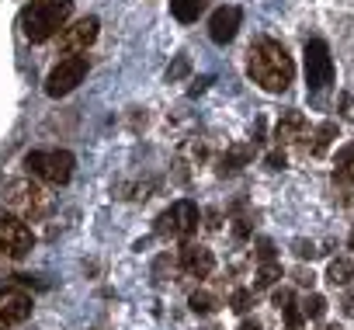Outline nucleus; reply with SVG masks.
I'll list each match as a JSON object with an SVG mask.
<instances>
[{"label":"nucleus","instance_id":"obj_1","mask_svg":"<svg viewBox=\"0 0 354 330\" xmlns=\"http://www.w3.org/2000/svg\"><path fill=\"white\" fill-rule=\"evenodd\" d=\"M247 56H250V59H247V73H250V80H254L257 87H264L268 94L288 91V84H292V77H295V63H292V56L285 53L281 42L261 39L257 46H250Z\"/></svg>","mask_w":354,"mask_h":330},{"label":"nucleus","instance_id":"obj_2","mask_svg":"<svg viewBox=\"0 0 354 330\" xmlns=\"http://www.w3.org/2000/svg\"><path fill=\"white\" fill-rule=\"evenodd\" d=\"M73 15V0H28L21 11V32L28 42H49L59 28H66Z\"/></svg>","mask_w":354,"mask_h":330},{"label":"nucleus","instance_id":"obj_3","mask_svg":"<svg viewBox=\"0 0 354 330\" xmlns=\"http://www.w3.org/2000/svg\"><path fill=\"white\" fill-rule=\"evenodd\" d=\"M25 167H28L32 178H39V181L53 185V188H63V185H70V178H73L77 160H73V153H66V149H32V153L25 156Z\"/></svg>","mask_w":354,"mask_h":330},{"label":"nucleus","instance_id":"obj_4","mask_svg":"<svg viewBox=\"0 0 354 330\" xmlns=\"http://www.w3.org/2000/svg\"><path fill=\"white\" fill-rule=\"evenodd\" d=\"M4 202H8L25 223H39V219H46V216L53 212V195H49L42 185H35L32 178L11 181L8 192H4Z\"/></svg>","mask_w":354,"mask_h":330},{"label":"nucleus","instance_id":"obj_5","mask_svg":"<svg viewBox=\"0 0 354 330\" xmlns=\"http://www.w3.org/2000/svg\"><path fill=\"white\" fill-rule=\"evenodd\" d=\"M35 247V233L32 226L18 216V212H8V209H0V257H25L32 254Z\"/></svg>","mask_w":354,"mask_h":330},{"label":"nucleus","instance_id":"obj_6","mask_svg":"<svg viewBox=\"0 0 354 330\" xmlns=\"http://www.w3.org/2000/svg\"><path fill=\"white\" fill-rule=\"evenodd\" d=\"M198 205L195 202H174L167 212H160L156 219V233L160 237H170V240H188L195 230H198Z\"/></svg>","mask_w":354,"mask_h":330},{"label":"nucleus","instance_id":"obj_7","mask_svg":"<svg viewBox=\"0 0 354 330\" xmlns=\"http://www.w3.org/2000/svg\"><path fill=\"white\" fill-rule=\"evenodd\" d=\"M84 77H87V56H66V59H59V63L49 70V77H46V94H49V98H63V94H70Z\"/></svg>","mask_w":354,"mask_h":330},{"label":"nucleus","instance_id":"obj_8","mask_svg":"<svg viewBox=\"0 0 354 330\" xmlns=\"http://www.w3.org/2000/svg\"><path fill=\"white\" fill-rule=\"evenodd\" d=\"M306 84H309V91H323L333 84V59H330V49L323 39L306 42Z\"/></svg>","mask_w":354,"mask_h":330},{"label":"nucleus","instance_id":"obj_9","mask_svg":"<svg viewBox=\"0 0 354 330\" xmlns=\"http://www.w3.org/2000/svg\"><path fill=\"white\" fill-rule=\"evenodd\" d=\"M97 28H101L97 18H80V21H73L70 28H63V35H59V49H63L66 56L87 53V46H94V39H97Z\"/></svg>","mask_w":354,"mask_h":330},{"label":"nucleus","instance_id":"obj_10","mask_svg":"<svg viewBox=\"0 0 354 330\" xmlns=\"http://www.w3.org/2000/svg\"><path fill=\"white\" fill-rule=\"evenodd\" d=\"M32 316V295L18 288H0V330L18 327Z\"/></svg>","mask_w":354,"mask_h":330},{"label":"nucleus","instance_id":"obj_11","mask_svg":"<svg viewBox=\"0 0 354 330\" xmlns=\"http://www.w3.org/2000/svg\"><path fill=\"white\" fill-rule=\"evenodd\" d=\"M240 21H243V11L240 8H219L209 21V39L216 46H230L240 32Z\"/></svg>","mask_w":354,"mask_h":330},{"label":"nucleus","instance_id":"obj_12","mask_svg":"<svg viewBox=\"0 0 354 330\" xmlns=\"http://www.w3.org/2000/svg\"><path fill=\"white\" fill-rule=\"evenodd\" d=\"M212 268H216V257H212L209 247H202V244H188V247L181 250V271H185L188 278H209Z\"/></svg>","mask_w":354,"mask_h":330},{"label":"nucleus","instance_id":"obj_13","mask_svg":"<svg viewBox=\"0 0 354 330\" xmlns=\"http://www.w3.org/2000/svg\"><path fill=\"white\" fill-rule=\"evenodd\" d=\"M306 132H309V122H306V115H302V111H285V115L278 118V125H274V139H278V146L302 143V139H306Z\"/></svg>","mask_w":354,"mask_h":330},{"label":"nucleus","instance_id":"obj_14","mask_svg":"<svg viewBox=\"0 0 354 330\" xmlns=\"http://www.w3.org/2000/svg\"><path fill=\"white\" fill-rule=\"evenodd\" d=\"M209 8V0H170V15L181 21V25H192L198 21V15Z\"/></svg>","mask_w":354,"mask_h":330},{"label":"nucleus","instance_id":"obj_15","mask_svg":"<svg viewBox=\"0 0 354 330\" xmlns=\"http://www.w3.org/2000/svg\"><path fill=\"white\" fill-rule=\"evenodd\" d=\"M250 156H254V149H250V146H233V149L219 160V174H236Z\"/></svg>","mask_w":354,"mask_h":330},{"label":"nucleus","instance_id":"obj_16","mask_svg":"<svg viewBox=\"0 0 354 330\" xmlns=\"http://www.w3.org/2000/svg\"><path fill=\"white\" fill-rule=\"evenodd\" d=\"M326 278H330L333 285H347V282L354 278V264H351L347 257H333L330 268H326Z\"/></svg>","mask_w":354,"mask_h":330},{"label":"nucleus","instance_id":"obj_17","mask_svg":"<svg viewBox=\"0 0 354 330\" xmlns=\"http://www.w3.org/2000/svg\"><path fill=\"white\" fill-rule=\"evenodd\" d=\"M281 278V264H274V261H264L261 268H257V278H254V292H264V288H271L274 282Z\"/></svg>","mask_w":354,"mask_h":330},{"label":"nucleus","instance_id":"obj_18","mask_svg":"<svg viewBox=\"0 0 354 330\" xmlns=\"http://www.w3.org/2000/svg\"><path fill=\"white\" fill-rule=\"evenodd\" d=\"M333 136H337V125H333V122H323V125L316 129V136H313L309 153H313V156H323V153H326V146L333 143Z\"/></svg>","mask_w":354,"mask_h":330},{"label":"nucleus","instance_id":"obj_19","mask_svg":"<svg viewBox=\"0 0 354 330\" xmlns=\"http://www.w3.org/2000/svg\"><path fill=\"white\" fill-rule=\"evenodd\" d=\"M192 309L195 313H216L219 309V295L216 292H209V288H198V292H192Z\"/></svg>","mask_w":354,"mask_h":330},{"label":"nucleus","instance_id":"obj_20","mask_svg":"<svg viewBox=\"0 0 354 330\" xmlns=\"http://www.w3.org/2000/svg\"><path fill=\"white\" fill-rule=\"evenodd\" d=\"M302 313H306L309 320H319V316H326V299L313 292V295H309V299L302 302Z\"/></svg>","mask_w":354,"mask_h":330},{"label":"nucleus","instance_id":"obj_21","mask_svg":"<svg viewBox=\"0 0 354 330\" xmlns=\"http://www.w3.org/2000/svg\"><path fill=\"white\" fill-rule=\"evenodd\" d=\"M230 309L247 313V309H250V292H247V288H236V292L230 295Z\"/></svg>","mask_w":354,"mask_h":330},{"label":"nucleus","instance_id":"obj_22","mask_svg":"<svg viewBox=\"0 0 354 330\" xmlns=\"http://www.w3.org/2000/svg\"><path fill=\"white\" fill-rule=\"evenodd\" d=\"M302 320H306V313H302V309H295V306L288 302V306H285V323H288V330H299V327H302Z\"/></svg>","mask_w":354,"mask_h":330},{"label":"nucleus","instance_id":"obj_23","mask_svg":"<svg viewBox=\"0 0 354 330\" xmlns=\"http://www.w3.org/2000/svg\"><path fill=\"white\" fill-rule=\"evenodd\" d=\"M257 257H261V261H274V247H271V240H257Z\"/></svg>","mask_w":354,"mask_h":330},{"label":"nucleus","instance_id":"obj_24","mask_svg":"<svg viewBox=\"0 0 354 330\" xmlns=\"http://www.w3.org/2000/svg\"><path fill=\"white\" fill-rule=\"evenodd\" d=\"M268 167H271V171H281V167H285V153H281V149L268 153Z\"/></svg>","mask_w":354,"mask_h":330},{"label":"nucleus","instance_id":"obj_25","mask_svg":"<svg viewBox=\"0 0 354 330\" xmlns=\"http://www.w3.org/2000/svg\"><path fill=\"white\" fill-rule=\"evenodd\" d=\"M295 254L306 261V257H316V247H313V244H306V240H295Z\"/></svg>","mask_w":354,"mask_h":330},{"label":"nucleus","instance_id":"obj_26","mask_svg":"<svg viewBox=\"0 0 354 330\" xmlns=\"http://www.w3.org/2000/svg\"><path fill=\"white\" fill-rule=\"evenodd\" d=\"M337 178H344V181H351V185H354V156L344 163V167H337Z\"/></svg>","mask_w":354,"mask_h":330},{"label":"nucleus","instance_id":"obj_27","mask_svg":"<svg viewBox=\"0 0 354 330\" xmlns=\"http://www.w3.org/2000/svg\"><path fill=\"white\" fill-rule=\"evenodd\" d=\"M288 302H292V292H288V288H278V292H274V306H278V309H285Z\"/></svg>","mask_w":354,"mask_h":330},{"label":"nucleus","instance_id":"obj_28","mask_svg":"<svg viewBox=\"0 0 354 330\" xmlns=\"http://www.w3.org/2000/svg\"><path fill=\"white\" fill-rule=\"evenodd\" d=\"M295 282H299V285H309V288H313L316 275H313V271H295Z\"/></svg>","mask_w":354,"mask_h":330},{"label":"nucleus","instance_id":"obj_29","mask_svg":"<svg viewBox=\"0 0 354 330\" xmlns=\"http://www.w3.org/2000/svg\"><path fill=\"white\" fill-rule=\"evenodd\" d=\"M351 156H354V146H344V149L337 153V167H344V163H347Z\"/></svg>","mask_w":354,"mask_h":330},{"label":"nucleus","instance_id":"obj_30","mask_svg":"<svg viewBox=\"0 0 354 330\" xmlns=\"http://www.w3.org/2000/svg\"><path fill=\"white\" fill-rule=\"evenodd\" d=\"M236 237H240V240H247V237H250V226H247V219H236Z\"/></svg>","mask_w":354,"mask_h":330},{"label":"nucleus","instance_id":"obj_31","mask_svg":"<svg viewBox=\"0 0 354 330\" xmlns=\"http://www.w3.org/2000/svg\"><path fill=\"white\" fill-rule=\"evenodd\" d=\"M344 309H347V316L354 320V292H347V299H344Z\"/></svg>","mask_w":354,"mask_h":330},{"label":"nucleus","instance_id":"obj_32","mask_svg":"<svg viewBox=\"0 0 354 330\" xmlns=\"http://www.w3.org/2000/svg\"><path fill=\"white\" fill-rule=\"evenodd\" d=\"M344 115L354 122V101H351V98H344Z\"/></svg>","mask_w":354,"mask_h":330},{"label":"nucleus","instance_id":"obj_33","mask_svg":"<svg viewBox=\"0 0 354 330\" xmlns=\"http://www.w3.org/2000/svg\"><path fill=\"white\" fill-rule=\"evenodd\" d=\"M240 330H261V323H257V320H243Z\"/></svg>","mask_w":354,"mask_h":330},{"label":"nucleus","instance_id":"obj_34","mask_svg":"<svg viewBox=\"0 0 354 330\" xmlns=\"http://www.w3.org/2000/svg\"><path fill=\"white\" fill-rule=\"evenodd\" d=\"M351 247H354V233H351Z\"/></svg>","mask_w":354,"mask_h":330}]
</instances>
